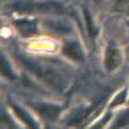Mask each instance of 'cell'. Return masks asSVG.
Listing matches in <instances>:
<instances>
[{
	"instance_id": "obj_2",
	"label": "cell",
	"mask_w": 129,
	"mask_h": 129,
	"mask_svg": "<svg viewBox=\"0 0 129 129\" xmlns=\"http://www.w3.org/2000/svg\"><path fill=\"white\" fill-rule=\"evenodd\" d=\"M2 120H5V115H4V112L0 110V121H2Z\"/></svg>"
},
{
	"instance_id": "obj_1",
	"label": "cell",
	"mask_w": 129,
	"mask_h": 129,
	"mask_svg": "<svg viewBox=\"0 0 129 129\" xmlns=\"http://www.w3.org/2000/svg\"><path fill=\"white\" fill-rule=\"evenodd\" d=\"M0 72H2L3 74H8V76H11V71H9V68H8V65H7L5 63H4V60L0 57Z\"/></svg>"
}]
</instances>
